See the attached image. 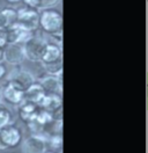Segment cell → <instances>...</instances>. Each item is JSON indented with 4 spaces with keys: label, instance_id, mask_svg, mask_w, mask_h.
I'll return each instance as SVG.
<instances>
[{
    "label": "cell",
    "instance_id": "obj_14",
    "mask_svg": "<svg viewBox=\"0 0 148 153\" xmlns=\"http://www.w3.org/2000/svg\"><path fill=\"white\" fill-rule=\"evenodd\" d=\"M38 105L35 103H31V102H28V101H23L21 105H18V115H20V118L26 122L29 123L31 120H34L36 117L37 111H38Z\"/></svg>",
    "mask_w": 148,
    "mask_h": 153
},
{
    "label": "cell",
    "instance_id": "obj_10",
    "mask_svg": "<svg viewBox=\"0 0 148 153\" xmlns=\"http://www.w3.org/2000/svg\"><path fill=\"white\" fill-rule=\"evenodd\" d=\"M5 34H6L7 43L23 44L29 38L33 37L36 34V31H29V30H26V29L18 27L15 23H13V25L9 26L8 28L5 29Z\"/></svg>",
    "mask_w": 148,
    "mask_h": 153
},
{
    "label": "cell",
    "instance_id": "obj_6",
    "mask_svg": "<svg viewBox=\"0 0 148 153\" xmlns=\"http://www.w3.org/2000/svg\"><path fill=\"white\" fill-rule=\"evenodd\" d=\"M7 81L14 84L18 88L26 91L28 87H30L36 81V79L30 72H28L23 68H20L18 66H15V68L7 76Z\"/></svg>",
    "mask_w": 148,
    "mask_h": 153
},
{
    "label": "cell",
    "instance_id": "obj_13",
    "mask_svg": "<svg viewBox=\"0 0 148 153\" xmlns=\"http://www.w3.org/2000/svg\"><path fill=\"white\" fill-rule=\"evenodd\" d=\"M41 109H44L49 113H53L57 109L61 108V95L59 94H45L41 103L38 105Z\"/></svg>",
    "mask_w": 148,
    "mask_h": 153
},
{
    "label": "cell",
    "instance_id": "obj_7",
    "mask_svg": "<svg viewBox=\"0 0 148 153\" xmlns=\"http://www.w3.org/2000/svg\"><path fill=\"white\" fill-rule=\"evenodd\" d=\"M37 82L43 87L46 94H59L61 95V89H63V78L61 73L55 76V74H49L45 73L44 76H41L36 80Z\"/></svg>",
    "mask_w": 148,
    "mask_h": 153
},
{
    "label": "cell",
    "instance_id": "obj_5",
    "mask_svg": "<svg viewBox=\"0 0 148 153\" xmlns=\"http://www.w3.org/2000/svg\"><path fill=\"white\" fill-rule=\"evenodd\" d=\"M39 63L42 64V66H49V65L63 63L61 45L57 44L56 42H47Z\"/></svg>",
    "mask_w": 148,
    "mask_h": 153
},
{
    "label": "cell",
    "instance_id": "obj_20",
    "mask_svg": "<svg viewBox=\"0 0 148 153\" xmlns=\"http://www.w3.org/2000/svg\"><path fill=\"white\" fill-rule=\"evenodd\" d=\"M6 74H7V68L0 63V79H2Z\"/></svg>",
    "mask_w": 148,
    "mask_h": 153
},
{
    "label": "cell",
    "instance_id": "obj_15",
    "mask_svg": "<svg viewBox=\"0 0 148 153\" xmlns=\"http://www.w3.org/2000/svg\"><path fill=\"white\" fill-rule=\"evenodd\" d=\"M16 19V10L13 8H1L0 10V29L8 28L14 23Z\"/></svg>",
    "mask_w": 148,
    "mask_h": 153
},
{
    "label": "cell",
    "instance_id": "obj_2",
    "mask_svg": "<svg viewBox=\"0 0 148 153\" xmlns=\"http://www.w3.org/2000/svg\"><path fill=\"white\" fill-rule=\"evenodd\" d=\"M38 16L39 12L30 7H21L16 10V19L14 21L15 25L18 27L29 30V31H36L38 27Z\"/></svg>",
    "mask_w": 148,
    "mask_h": 153
},
{
    "label": "cell",
    "instance_id": "obj_21",
    "mask_svg": "<svg viewBox=\"0 0 148 153\" xmlns=\"http://www.w3.org/2000/svg\"><path fill=\"white\" fill-rule=\"evenodd\" d=\"M4 60V52H2V49H0V63Z\"/></svg>",
    "mask_w": 148,
    "mask_h": 153
},
{
    "label": "cell",
    "instance_id": "obj_23",
    "mask_svg": "<svg viewBox=\"0 0 148 153\" xmlns=\"http://www.w3.org/2000/svg\"><path fill=\"white\" fill-rule=\"evenodd\" d=\"M1 100H2V88L0 87V102H1Z\"/></svg>",
    "mask_w": 148,
    "mask_h": 153
},
{
    "label": "cell",
    "instance_id": "obj_12",
    "mask_svg": "<svg viewBox=\"0 0 148 153\" xmlns=\"http://www.w3.org/2000/svg\"><path fill=\"white\" fill-rule=\"evenodd\" d=\"M45 91L43 89V87L41 86L37 81H35L30 87H28L24 91V101L35 103V105H39L41 101L43 100V97L45 96Z\"/></svg>",
    "mask_w": 148,
    "mask_h": 153
},
{
    "label": "cell",
    "instance_id": "obj_4",
    "mask_svg": "<svg viewBox=\"0 0 148 153\" xmlns=\"http://www.w3.org/2000/svg\"><path fill=\"white\" fill-rule=\"evenodd\" d=\"M0 138L6 149H15L22 142V132L14 123L5 125L0 129Z\"/></svg>",
    "mask_w": 148,
    "mask_h": 153
},
{
    "label": "cell",
    "instance_id": "obj_19",
    "mask_svg": "<svg viewBox=\"0 0 148 153\" xmlns=\"http://www.w3.org/2000/svg\"><path fill=\"white\" fill-rule=\"evenodd\" d=\"M6 44H7V39H6L5 29H0V49H4Z\"/></svg>",
    "mask_w": 148,
    "mask_h": 153
},
{
    "label": "cell",
    "instance_id": "obj_8",
    "mask_svg": "<svg viewBox=\"0 0 148 153\" xmlns=\"http://www.w3.org/2000/svg\"><path fill=\"white\" fill-rule=\"evenodd\" d=\"M2 52H4V60H6L13 66H18L26 59L22 44L7 43L6 47L2 49Z\"/></svg>",
    "mask_w": 148,
    "mask_h": 153
},
{
    "label": "cell",
    "instance_id": "obj_1",
    "mask_svg": "<svg viewBox=\"0 0 148 153\" xmlns=\"http://www.w3.org/2000/svg\"><path fill=\"white\" fill-rule=\"evenodd\" d=\"M38 27L49 35H56L61 33L63 15L56 8L41 10L38 16Z\"/></svg>",
    "mask_w": 148,
    "mask_h": 153
},
{
    "label": "cell",
    "instance_id": "obj_22",
    "mask_svg": "<svg viewBox=\"0 0 148 153\" xmlns=\"http://www.w3.org/2000/svg\"><path fill=\"white\" fill-rule=\"evenodd\" d=\"M6 1H8L10 4H16V2H20L21 0H6Z\"/></svg>",
    "mask_w": 148,
    "mask_h": 153
},
{
    "label": "cell",
    "instance_id": "obj_3",
    "mask_svg": "<svg viewBox=\"0 0 148 153\" xmlns=\"http://www.w3.org/2000/svg\"><path fill=\"white\" fill-rule=\"evenodd\" d=\"M46 44H47V41L45 38L35 34L33 37L29 38L26 43L22 44L26 58L31 62H39Z\"/></svg>",
    "mask_w": 148,
    "mask_h": 153
},
{
    "label": "cell",
    "instance_id": "obj_17",
    "mask_svg": "<svg viewBox=\"0 0 148 153\" xmlns=\"http://www.w3.org/2000/svg\"><path fill=\"white\" fill-rule=\"evenodd\" d=\"M21 1H23L27 7H30V8H34L37 10H41V0H21Z\"/></svg>",
    "mask_w": 148,
    "mask_h": 153
},
{
    "label": "cell",
    "instance_id": "obj_11",
    "mask_svg": "<svg viewBox=\"0 0 148 153\" xmlns=\"http://www.w3.org/2000/svg\"><path fill=\"white\" fill-rule=\"evenodd\" d=\"M1 88H2V99H5L10 105H18L24 101V91L15 86L14 84L6 81V84Z\"/></svg>",
    "mask_w": 148,
    "mask_h": 153
},
{
    "label": "cell",
    "instance_id": "obj_18",
    "mask_svg": "<svg viewBox=\"0 0 148 153\" xmlns=\"http://www.w3.org/2000/svg\"><path fill=\"white\" fill-rule=\"evenodd\" d=\"M59 1H60V0H41V10H44V8H52V7L56 6Z\"/></svg>",
    "mask_w": 148,
    "mask_h": 153
},
{
    "label": "cell",
    "instance_id": "obj_16",
    "mask_svg": "<svg viewBox=\"0 0 148 153\" xmlns=\"http://www.w3.org/2000/svg\"><path fill=\"white\" fill-rule=\"evenodd\" d=\"M10 123H12V113L9 111L7 107L0 105V129Z\"/></svg>",
    "mask_w": 148,
    "mask_h": 153
},
{
    "label": "cell",
    "instance_id": "obj_25",
    "mask_svg": "<svg viewBox=\"0 0 148 153\" xmlns=\"http://www.w3.org/2000/svg\"><path fill=\"white\" fill-rule=\"evenodd\" d=\"M45 153H52V152H47V151H46V152Z\"/></svg>",
    "mask_w": 148,
    "mask_h": 153
},
{
    "label": "cell",
    "instance_id": "obj_24",
    "mask_svg": "<svg viewBox=\"0 0 148 153\" xmlns=\"http://www.w3.org/2000/svg\"><path fill=\"white\" fill-rule=\"evenodd\" d=\"M52 153H63L61 150H58V151H56V152H52Z\"/></svg>",
    "mask_w": 148,
    "mask_h": 153
},
{
    "label": "cell",
    "instance_id": "obj_9",
    "mask_svg": "<svg viewBox=\"0 0 148 153\" xmlns=\"http://www.w3.org/2000/svg\"><path fill=\"white\" fill-rule=\"evenodd\" d=\"M23 153H45L47 151L46 140L43 136L31 134L21 142Z\"/></svg>",
    "mask_w": 148,
    "mask_h": 153
}]
</instances>
